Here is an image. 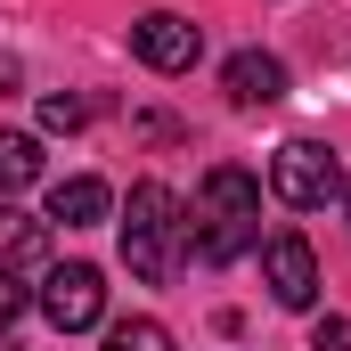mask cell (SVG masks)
Masks as SVG:
<instances>
[{"label": "cell", "mask_w": 351, "mask_h": 351, "mask_svg": "<svg viewBox=\"0 0 351 351\" xmlns=\"http://www.w3.org/2000/svg\"><path fill=\"white\" fill-rule=\"evenodd\" d=\"M33 180H41V139L0 131V196H16V188H33Z\"/></svg>", "instance_id": "9"}, {"label": "cell", "mask_w": 351, "mask_h": 351, "mask_svg": "<svg viewBox=\"0 0 351 351\" xmlns=\"http://www.w3.org/2000/svg\"><path fill=\"white\" fill-rule=\"evenodd\" d=\"M106 351H172V327L164 319H114L106 327Z\"/></svg>", "instance_id": "10"}, {"label": "cell", "mask_w": 351, "mask_h": 351, "mask_svg": "<svg viewBox=\"0 0 351 351\" xmlns=\"http://www.w3.org/2000/svg\"><path fill=\"white\" fill-rule=\"evenodd\" d=\"M262 278H269V302H278V311H311V302H319V254H311V237L278 229L262 245Z\"/></svg>", "instance_id": "5"}, {"label": "cell", "mask_w": 351, "mask_h": 351, "mask_svg": "<svg viewBox=\"0 0 351 351\" xmlns=\"http://www.w3.org/2000/svg\"><path fill=\"white\" fill-rule=\"evenodd\" d=\"M269 196L294 204V213L343 196V164H335V147H319V139H286V147L269 156Z\"/></svg>", "instance_id": "3"}, {"label": "cell", "mask_w": 351, "mask_h": 351, "mask_svg": "<svg viewBox=\"0 0 351 351\" xmlns=\"http://www.w3.org/2000/svg\"><path fill=\"white\" fill-rule=\"evenodd\" d=\"M311 351H351V319H319L311 327Z\"/></svg>", "instance_id": "14"}, {"label": "cell", "mask_w": 351, "mask_h": 351, "mask_svg": "<svg viewBox=\"0 0 351 351\" xmlns=\"http://www.w3.org/2000/svg\"><path fill=\"white\" fill-rule=\"evenodd\" d=\"M131 49H139V66H156V74H188L196 58H204V33L172 16V8H147L139 25H131Z\"/></svg>", "instance_id": "6"}, {"label": "cell", "mask_w": 351, "mask_h": 351, "mask_svg": "<svg viewBox=\"0 0 351 351\" xmlns=\"http://www.w3.org/2000/svg\"><path fill=\"white\" fill-rule=\"evenodd\" d=\"M33 237H41V229H33V221L0 196V262H8V254H33Z\"/></svg>", "instance_id": "11"}, {"label": "cell", "mask_w": 351, "mask_h": 351, "mask_svg": "<svg viewBox=\"0 0 351 351\" xmlns=\"http://www.w3.org/2000/svg\"><path fill=\"white\" fill-rule=\"evenodd\" d=\"M180 237H188L180 196L164 188V180H139V188H131V204H123V262H131V278L164 286V278L180 269Z\"/></svg>", "instance_id": "2"}, {"label": "cell", "mask_w": 351, "mask_h": 351, "mask_svg": "<svg viewBox=\"0 0 351 351\" xmlns=\"http://www.w3.org/2000/svg\"><path fill=\"white\" fill-rule=\"evenodd\" d=\"M98 311H106V278H98L90 262H58L49 278H41V319H49L58 335L98 327Z\"/></svg>", "instance_id": "4"}, {"label": "cell", "mask_w": 351, "mask_h": 351, "mask_svg": "<svg viewBox=\"0 0 351 351\" xmlns=\"http://www.w3.org/2000/svg\"><path fill=\"white\" fill-rule=\"evenodd\" d=\"M82 123H90V98H66V90L41 98V131H82Z\"/></svg>", "instance_id": "12"}, {"label": "cell", "mask_w": 351, "mask_h": 351, "mask_svg": "<svg viewBox=\"0 0 351 351\" xmlns=\"http://www.w3.org/2000/svg\"><path fill=\"white\" fill-rule=\"evenodd\" d=\"M106 213H114V188H106V180H58V188H49V221H66V229H90V221H106Z\"/></svg>", "instance_id": "8"}, {"label": "cell", "mask_w": 351, "mask_h": 351, "mask_svg": "<svg viewBox=\"0 0 351 351\" xmlns=\"http://www.w3.org/2000/svg\"><path fill=\"white\" fill-rule=\"evenodd\" d=\"M25 302H33V294H25V278H16V269H0V335L25 319Z\"/></svg>", "instance_id": "13"}, {"label": "cell", "mask_w": 351, "mask_h": 351, "mask_svg": "<svg viewBox=\"0 0 351 351\" xmlns=\"http://www.w3.org/2000/svg\"><path fill=\"white\" fill-rule=\"evenodd\" d=\"M221 82H229V106H245V114H254V106H278V98H286V66H278L269 49H237Z\"/></svg>", "instance_id": "7"}, {"label": "cell", "mask_w": 351, "mask_h": 351, "mask_svg": "<svg viewBox=\"0 0 351 351\" xmlns=\"http://www.w3.org/2000/svg\"><path fill=\"white\" fill-rule=\"evenodd\" d=\"M188 245L204 269H229L237 254L262 245V180L245 164H213L196 188V221H188Z\"/></svg>", "instance_id": "1"}]
</instances>
